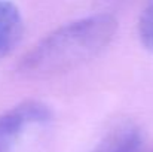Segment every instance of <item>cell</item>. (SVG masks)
<instances>
[{"mask_svg": "<svg viewBox=\"0 0 153 152\" xmlns=\"http://www.w3.org/2000/svg\"><path fill=\"white\" fill-rule=\"evenodd\" d=\"M116 30L117 19L110 13H97L68 22L25 54L19 70L36 78L67 72L105 49Z\"/></svg>", "mask_w": 153, "mask_h": 152, "instance_id": "6da1fadb", "label": "cell"}, {"mask_svg": "<svg viewBox=\"0 0 153 152\" xmlns=\"http://www.w3.org/2000/svg\"><path fill=\"white\" fill-rule=\"evenodd\" d=\"M51 118V109L40 101H24L0 115V152H12L25 131Z\"/></svg>", "mask_w": 153, "mask_h": 152, "instance_id": "7a4b0ae2", "label": "cell"}, {"mask_svg": "<svg viewBox=\"0 0 153 152\" xmlns=\"http://www.w3.org/2000/svg\"><path fill=\"white\" fill-rule=\"evenodd\" d=\"M24 34L19 9L9 0H0V60L15 49Z\"/></svg>", "mask_w": 153, "mask_h": 152, "instance_id": "3957f363", "label": "cell"}, {"mask_svg": "<svg viewBox=\"0 0 153 152\" xmlns=\"http://www.w3.org/2000/svg\"><path fill=\"white\" fill-rule=\"evenodd\" d=\"M143 134L134 124H120L113 128L92 152H141Z\"/></svg>", "mask_w": 153, "mask_h": 152, "instance_id": "277c9868", "label": "cell"}, {"mask_svg": "<svg viewBox=\"0 0 153 152\" xmlns=\"http://www.w3.org/2000/svg\"><path fill=\"white\" fill-rule=\"evenodd\" d=\"M138 36L146 49L153 52V4H150L141 15L138 22Z\"/></svg>", "mask_w": 153, "mask_h": 152, "instance_id": "5b68a950", "label": "cell"}]
</instances>
